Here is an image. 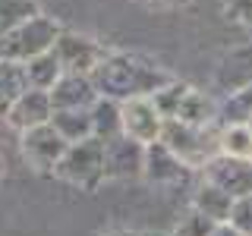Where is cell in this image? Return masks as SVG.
Masks as SVG:
<instances>
[{"mask_svg": "<svg viewBox=\"0 0 252 236\" xmlns=\"http://www.w3.org/2000/svg\"><path fill=\"white\" fill-rule=\"evenodd\" d=\"M94 88L104 98L114 101H132V98H152L158 88L170 82V73L161 69L158 63L126 51H107L104 60L94 66Z\"/></svg>", "mask_w": 252, "mask_h": 236, "instance_id": "1", "label": "cell"}, {"mask_svg": "<svg viewBox=\"0 0 252 236\" xmlns=\"http://www.w3.org/2000/svg\"><path fill=\"white\" fill-rule=\"evenodd\" d=\"M161 142L183 164H189L192 170H202L205 161H211L220 151V123L195 126V123H183V120H167L161 132Z\"/></svg>", "mask_w": 252, "mask_h": 236, "instance_id": "2", "label": "cell"}, {"mask_svg": "<svg viewBox=\"0 0 252 236\" xmlns=\"http://www.w3.org/2000/svg\"><path fill=\"white\" fill-rule=\"evenodd\" d=\"M54 177L63 179V183L85 189V192H94L101 183H104V142L101 139H82L73 142L63 154V161L57 164Z\"/></svg>", "mask_w": 252, "mask_h": 236, "instance_id": "3", "label": "cell"}, {"mask_svg": "<svg viewBox=\"0 0 252 236\" xmlns=\"http://www.w3.org/2000/svg\"><path fill=\"white\" fill-rule=\"evenodd\" d=\"M63 26L54 16H32L26 19L22 26H16L10 35L0 38V44H3V57L6 60H16V63H29L32 57H38V54H47L54 51V44H57Z\"/></svg>", "mask_w": 252, "mask_h": 236, "instance_id": "4", "label": "cell"}, {"mask_svg": "<svg viewBox=\"0 0 252 236\" xmlns=\"http://www.w3.org/2000/svg\"><path fill=\"white\" fill-rule=\"evenodd\" d=\"M19 148H22V157H26V164L32 170L54 173L57 164L63 161V154H66L69 142L54 129V123H44V126L19 132Z\"/></svg>", "mask_w": 252, "mask_h": 236, "instance_id": "5", "label": "cell"}, {"mask_svg": "<svg viewBox=\"0 0 252 236\" xmlns=\"http://www.w3.org/2000/svg\"><path fill=\"white\" fill-rule=\"evenodd\" d=\"M199 177L208 179V183H215V186H220L224 192H230L233 199L252 192V161L249 157H233V154L218 151L211 161H205Z\"/></svg>", "mask_w": 252, "mask_h": 236, "instance_id": "6", "label": "cell"}, {"mask_svg": "<svg viewBox=\"0 0 252 236\" xmlns=\"http://www.w3.org/2000/svg\"><path fill=\"white\" fill-rule=\"evenodd\" d=\"M145 148L139 139L120 136L107 139L104 142V177L107 179H136L142 177V170H145Z\"/></svg>", "mask_w": 252, "mask_h": 236, "instance_id": "7", "label": "cell"}, {"mask_svg": "<svg viewBox=\"0 0 252 236\" xmlns=\"http://www.w3.org/2000/svg\"><path fill=\"white\" fill-rule=\"evenodd\" d=\"M54 54L60 57V63H63V69H66V73H85V76H92L94 66L104 60L107 51L94 41V38L63 29L60 38H57V44H54Z\"/></svg>", "mask_w": 252, "mask_h": 236, "instance_id": "8", "label": "cell"}, {"mask_svg": "<svg viewBox=\"0 0 252 236\" xmlns=\"http://www.w3.org/2000/svg\"><path fill=\"white\" fill-rule=\"evenodd\" d=\"M123 107V132L132 139H139L142 145L161 142L164 132V114L158 110V104L152 98H132V101H120Z\"/></svg>", "mask_w": 252, "mask_h": 236, "instance_id": "9", "label": "cell"}, {"mask_svg": "<svg viewBox=\"0 0 252 236\" xmlns=\"http://www.w3.org/2000/svg\"><path fill=\"white\" fill-rule=\"evenodd\" d=\"M54 117V101H51V91H41V88H26L19 98L13 101V107L3 114V120L10 123V129L16 132H26V129H35V126H44L51 123Z\"/></svg>", "mask_w": 252, "mask_h": 236, "instance_id": "10", "label": "cell"}, {"mask_svg": "<svg viewBox=\"0 0 252 236\" xmlns=\"http://www.w3.org/2000/svg\"><path fill=\"white\" fill-rule=\"evenodd\" d=\"M189 173H192V167L180 161L164 142H152V145L145 148V170H142V177H145L148 183L177 186V183H186Z\"/></svg>", "mask_w": 252, "mask_h": 236, "instance_id": "11", "label": "cell"}, {"mask_svg": "<svg viewBox=\"0 0 252 236\" xmlns=\"http://www.w3.org/2000/svg\"><path fill=\"white\" fill-rule=\"evenodd\" d=\"M101 94L94 88V79L85 73H63L60 82L51 88V101L54 110L60 107H73V110H92V104Z\"/></svg>", "mask_w": 252, "mask_h": 236, "instance_id": "12", "label": "cell"}, {"mask_svg": "<svg viewBox=\"0 0 252 236\" xmlns=\"http://www.w3.org/2000/svg\"><path fill=\"white\" fill-rule=\"evenodd\" d=\"M246 85H252V44L230 51L215 73V88L220 94H233Z\"/></svg>", "mask_w": 252, "mask_h": 236, "instance_id": "13", "label": "cell"}, {"mask_svg": "<svg viewBox=\"0 0 252 236\" xmlns=\"http://www.w3.org/2000/svg\"><path fill=\"white\" fill-rule=\"evenodd\" d=\"M233 195L224 192L220 186L208 183V179H199V186L192 189V208L202 211L205 217H211L215 224H227L230 220V211H233Z\"/></svg>", "mask_w": 252, "mask_h": 236, "instance_id": "14", "label": "cell"}, {"mask_svg": "<svg viewBox=\"0 0 252 236\" xmlns=\"http://www.w3.org/2000/svg\"><path fill=\"white\" fill-rule=\"evenodd\" d=\"M92 132H94V139H101V142L120 136L123 132V107H120V101L104 98V94L94 101L92 104Z\"/></svg>", "mask_w": 252, "mask_h": 236, "instance_id": "15", "label": "cell"}, {"mask_svg": "<svg viewBox=\"0 0 252 236\" xmlns=\"http://www.w3.org/2000/svg\"><path fill=\"white\" fill-rule=\"evenodd\" d=\"M22 66H26L29 88H41V91H51L54 85L60 82V76L66 73V69H63V63H60V57L54 51L38 54V57H32L29 63H22Z\"/></svg>", "mask_w": 252, "mask_h": 236, "instance_id": "16", "label": "cell"}, {"mask_svg": "<svg viewBox=\"0 0 252 236\" xmlns=\"http://www.w3.org/2000/svg\"><path fill=\"white\" fill-rule=\"evenodd\" d=\"M218 107L220 104L211 98V94L189 88V94L183 98V104H180V110H177V117H173V120L195 123V126H215L218 123Z\"/></svg>", "mask_w": 252, "mask_h": 236, "instance_id": "17", "label": "cell"}, {"mask_svg": "<svg viewBox=\"0 0 252 236\" xmlns=\"http://www.w3.org/2000/svg\"><path fill=\"white\" fill-rule=\"evenodd\" d=\"M54 129L60 132L63 139L73 145V142H82V139H92V110H73V107H60L54 110L51 117Z\"/></svg>", "mask_w": 252, "mask_h": 236, "instance_id": "18", "label": "cell"}, {"mask_svg": "<svg viewBox=\"0 0 252 236\" xmlns=\"http://www.w3.org/2000/svg\"><path fill=\"white\" fill-rule=\"evenodd\" d=\"M29 88V79H26V66L16 60H0V114L13 107V101L19 98L22 91Z\"/></svg>", "mask_w": 252, "mask_h": 236, "instance_id": "19", "label": "cell"}, {"mask_svg": "<svg viewBox=\"0 0 252 236\" xmlns=\"http://www.w3.org/2000/svg\"><path fill=\"white\" fill-rule=\"evenodd\" d=\"M252 120V85L233 91V94H224L218 107V123L227 126V123H249Z\"/></svg>", "mask_w": 252, "mask_h": 236, "instance_id": "20", "label": "cell"}, {"mask_svg": "<svg viewBox=\"0 0 252 236\" xmlns=\"http://www.w3.org/2000/svg\"><path fill=\"white\" fill-rule=\"evenodd\" d=\"M220 151L233 154V157H249L252 161V129H249V123L220 126Z\"/></svg>", "mask_w": 252, "mask_h": 236, "instance_id": "21", "label": "cell"}, {"mask_svg": "<svg viewBox=\"0 0 252 236\" xmlns=\"http://www.w3.org/2000/svg\"><path fill=\"white\" fill-rule=\"evenodd\" d=\"M41 10H38L35 0H0V38L10 35L16 26H22L26 19H32Z\"/></svg>", "mask_w": 252, "mask_h": 236, "instance_id": "22", "label": "cell"}, {"mask_svg": "<svg viewBox=\"0 0 252 236\" xmlns=\"http://www.w3.org/2000/svg\"><path fill=\"white\" fill-rule=\"evenodd\" d=\"M189 88H192V85L180 82V79H170L164 88H158L152 94V101L158 104V110L164 114V120H173V117H177V110H180V104H183V98L189 94Z\"/></svg>", "mask_w": 252, "mask_h": 236, "instance_id": "23", "label": "cell"}, {"mask_svg": "<svg viewBox=\"0 0 252 236\" xmlns=\"http://www.w3.org/2000/svg\"><path fill=\"white\" fill-rule=\"evenodd\" d=\"M215 220L211 217H205L202 211H195V208H189L186 211V217L177 224V230H173V236H211L215 233Z\"/></svg>", "mask_w": 252, "mask_h": 236, "instance_id": "24", "label": "cell"}, {"mask_svg": "<svg viewBox=\"0 0 252 236\" xmlns=\"http://www.w3.org/2000/svg\"><path fill=\"white\" fill-rule=\"evenodd\" d=\"M227 224H233L236 230H243L246 236H252V192L240 195V199L233 202V211H230V220H227Z\"/></svg>", "mask_w": 252, "mask_h": 236, "instance_id": "25", "label": "cell"}, {"mask_svg": "<svg viewBox=\"0 0 252 236\" xmlns=\"http://www.w3.org/2000/svg\"><path fill=\"white\" fill-rule=\"evenodd\" d=\"M227 19L243 29H252V0H224Z\"/></svg>", "mask_w": 252, "mask_h": 236, "instance_id": "26", "label": "cell"}, {"mask_svg": "<svg viewBox=\"0 0 252 236\" xmlns=\"http://www.w3.org/2000/svg\"><path fill=\"white\" fill-rule=\"evenodd\" d=\"M211 236H246V233H243V230H236L233 224H218Z\"/></svg>", "mask_w": 252, "mask_h": 236, "instance_id": "27", "label": "cell"}, {"mask_svg": "<svg viewBox=\"0 0 252 236\" xmlns=\"http://www.w3.org/2000/svg\"><path fill=\"white\" fill-rule=\"evenodd\" d=\"M107 236H152V233H139V230H117V233H107Z\"/></svg>", "mask_w": 252, "mask_h": 236, "instance_id": "28", "label": "cell"}, {"mask_svg": "<svg viewBox=\"0 0 252 236\" xmlns=\"http://www.w3.org/2000/svg\"><path fill=\"white\" fill-rule=\"evenodd\" d=\"M3 170H6V161H3V151H0V183H3Z\"/></svg>", "mask_w": 252, "mask_h": 236, "instance_id": "29", "label": "cell"}, {"mask_svg": "<svg viewBox=\"0 0 252 236\" xmlns=\"http://www.w3.org/2000/svg\"><path fill=\"white\" fill-rule=\"evenodd\" d=\"M161 3H177V0H161Z\"/></svg>", "mask_w": 252, "mask_h": 236, "instance_id": "30", "label": "cell"}, {"mask_svg": "<svg viewBox=\"0 0 252 236\" xmlns=\"http://www.w3.org/2000/svg\"><path fill=\"white\" fill-rule=\"evenodd\" d=\"M0 60H3V44H0Z\"/></svg>", "mask_w": 252, "mask_h": 236, "instance_id": "31", "label": "cell"}, {"mask_svg": "<svg viewBox=\"0 0 252 236\" xmlns=\"http://www.w3.org/2000/svg\"><path fill=\"white\" fill-rule=\"evenodd\" d=\"M249 129H252V120H249Z\"/></svg>", "mask_w": 252, "mask_h": 236, "instance_id": "32", "label": "cell"}, {"mask_svg": "<svg viewBox=\"0 0 252 236\" xmlns=\"http://www.w3.org/2000/svg\"><path fill=\"white\" fill-rule=\"evenodd\" d=\"M249 35H252V29H249Z\"/></svg>", "mask_w": 252, "mask_h": 236, "instance_id": "33", "label": "cell"}]
</instances>
